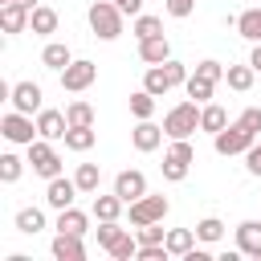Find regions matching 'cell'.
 <instances>
[{
	"label": "cell",
	"mask_w": 261,
	"mask_h": 261,
	"mask_svg": "<svg viewBox=\"0 0 261 261\" xmlns=\"http://www.w3.org/2000/svg\"><path fill=\"white\" fill-rule=\"evenodd\" d=\"M200 130V102H175L167 114H163V135L167 139H192Z\"/></svg>",
	"instance_id": "obj_1"
},
{
	"label": "cell",
	"mask_w": 261,
	"mask_h": 261,
	"mask_svg": "<svg viewBox=\"0 0 261 261\" xmlns=\"http://www.w3.org/2000/svg\"><path fill=\"white\" fill-rule=\"evenodd\" d=\"M90 29H94V37L98 41H114V37H122V8L114 4V0H94L90 4Z\"/></svg>",
	"instance_id": "obj_2"
},
{
	"label": "cell",
	"mask_w": 261,
	"mask_h": 261,
	"mask_svg": "<svg viewBox=\"0 0 261 261\" xmlns=\"http://www.w3.org/2000/svg\"><path fill=\"white\" fill-rule=\"evenodd\" d=\"M184 82H188V65L184 61H163V65H151L143 73V90H151L155 98H163L167 90H175Z\"/></svg>",
	"instance_id": "obj_3"
},
{
	"label": "cell",
	"mask_w": 261,
	"mask_h": 261,
	"mask_svg": "<svg viewBox=\"0 0 261 261\" xmlns=\"http://www.w3.org/2000/svg\"><path fill=\"white\" fill-rule=\"evenodd\" d=\"M29 167L41 175V179H53V175H61V155L53 151V139H33L29 143Z\"/></svg>",
	"instance_id": "obj_4"
},
{
	"label": "cell",
	"mask_w": 261,
	"mask_h": 261,
	"mask_svg": "<svg viewBox=\"0 0 261 261\" xmlns=\"http://www.w3.org/2000/svg\"><path fill=\"white\" fill-rule=\"evenodd\" d=\"M257 143V135L249 130V126H241V122H232V126H224L220 135H212V147H216V155H245L249 147Z\"/></svg>",
	"instance_id": "obj_5"
},
{
	"label": "cell",
	"mask_w": 261,
	"mask_h": 261,
	"mask_svg": "<svg viewBox=\"0 0 261 261\" xmlns=\"http://www.w3.org/2000/svg\"><path fill=\"white\" fill-rule=\"evenodd\" d=\"M167 196H139L135 204H130V224L135 228H143V224H163V216H167Z\"/></svg>",
	"instance_id": "obj_6"
},
{
	"label": "cell",
	"mask_w": 261,
	"mask_h": 261,
	"mask_svg": "<svg viewBox=\"0 0 261 261\" xmlns=\"http://www.w3.org/2000/svg\"><path fill=\"white\" fill-rule=\"evenodd\" d=\"M0 135H4L8 143H20V147H29V143L37 139V122H33V114L8 110V114L0 118Z\"/></svg>",
	"instance_id": "obj_7"
},
{
	"label": "cell",
	"mask_w": 261,
	"mask_h": 261,
	"mask_svg": "<svg viewBox=\"0 0 261 261\" xmlns=\"http://www.w3.org/2000/svg\"><path fill=\"white\" fill-rule=\"evenodd\" d=\"M98 82V65L94 61H69L65 69H61V90H69V94H82V90H90Z\"/></svg>",
	"instance_id": "obj_8"
},
{
	"label": "cell",
	"mask_w": 261,
	"mask_h": 261,
	"mask_svg": "<svg viewBox=\"0 0 261 261\" xmlns=\"http://www.w3.org/2000/svg\"><path fill=\"white\" fill-rule=\"evenodd\" d=\"M41 86L37 82H16L12 86V94H8V102H12V110H20V114H41L45 106H41Z\"/></svg>",
	"instance_id": "obj_9"
},
{
	"label": "cell",
	"mask_w": 261,
	"mask_h": 261,
	"mask_svg": "<svg viewBox=\"0 0 261 261\" xmlns=\"http://www.w3.org/2000/svg\"><path fill=\"white\" fill-rule=\"evenodd\" d=\"M82 188H77V179H65V175H53L49 179V188H45V204L53 208V212H61V208H69L73 204V196H77Z\"/></svg>",
	"instance_id": "obj_10"
},
{
	"label": "cell",
	"mask_w": 261,
	"mask_h": 261,
	"mask_svg": "<svg viewBox=\"0 0 261 261\" xmlns=\"http://www.w3.org/2000/svg\"><path fill=\"white\" fill-rule=\"evenodd\" d=\"M114 192H118V196L126 200V208H130L139 196H147V175L135 171V167H130V171H118V175H114Z\"/></svg>",
	"instance_id": "obj_11"
},
{
	"label": "cell",
	"mask_w": 261,
	"mask_h": 261,
	"mask_svg": "<svg viewBox=\"0 0 261 261\" xmlns=\"http://www.w3.org/2000/svg\"><path fill=\"white\" fill-rule=\"evenodd\" d=\"M237 253L261 261V220H241L237 224Z\"/></svg>",
	"instance_id": "obj_12"
},
{
	"label": "cell",
	"mask_w": 261,
	"mask_h": 261,
	"mask_svg": "<svg viewBox=\"0 0 261 261\" xmlns=\"http://www.w3.org/2000/svg\"><path fill=\"white\" fill-rule=\"evenodd\" d=\"M65 130H69V118H65V110H41L37 114V135L41 139H65Z\"/></svg>",
	"instance_id": "obj_13"
},
{
	"label": "cell",
	"mask_w": 261,
	"mask_h": 261,
	"mask_svg": "<svg viewBox=\"0 0 261 261\" xmlns=\"http://www.w3.org/2000/svg\"><path fill=\"white\" fill-rule=\"evenodd\" d=\"M53 261H86V245L73 232H57L53 237Z\"/></svg>",
	"instance_id": "obj_14"
},
{
	"label": "cell",
	"mask_w": 261,
	"mask_h": 261,
	"mask_svg": "<svg viewBox=\"0 0 261 261\" xmlns=\"http://www.w3.org/2000/svg\"><path fill=\"white\" fill-rule=\"evenodd\" d=\"M130 143H135V151H155L163 143V126H155L151 118H139V126L130 130Z\"/></svg>",
	"instance_id": "obj_15"
},
{
	"label": "cell",
	"mask_w": 261,
	"mask_h": 261,
	"mask_svg": "<svg viewBox=\"0 0 261 261\" xmlns=\"http://www.w3.org/2000/svg\"><path fill=\"white\" fill-rule=\"evenodd\" d=\"M29 16H33V8H24V4H0V24H4V33H24L29 29Z\"/></svg>",
	"instance_id": "obj_16"
},
{
	"label": "cell",
	"mask_w": 261,
	"mask_h": 261,
	"mask_svg": "<svg viewBox=\"0 0 261 261\" xmlns=\"http://www.w3.org/2000/svg\"><path fill=\"white\" fill-rule=\"evenodd\" d=\"M139 57H143L147 65H163V61H171V45H167V37L159 33V37L139 41Z\"/></svg>",
	"instance_id": "obj_17"
},
{
	"label": "cell",
	"mask_w": 261,
	"mask_h": 261,
	"mask_svg": "<svg viewBox=\"0 0 261 261\" xmlns=\"http://www.w3.org/2000/svg\"><path fill=\"white\" fill-rule=\"evenodd\" d=\"M53 228H57V232L86 237V228H90V216H86L82 208H73V204H69V208H61V212H57V224H53Z\"/></svg>",
	"instance_id": "obj_18"
},
{
	"label": "cell",
	"mask_w": 261,
	"mask_h": 261,
	"mask_svg": "<svg viewBox=\"0 0 261 261\" xmlns=\"http://www.w3.org/2000/svg\"><path fill=\"white\" fill-rule=\"evenodd\" d=\"M69 61H73V53H69V45H61V41H49V45L41 49V65H45V69H57V73H61Z\"/></svg>",
	"instance_id": "obj_19"
},
{
	"label": "cell",
	"mask_w": 261,
	"mask_h": 261,
	"mask_svg": "<svg viewBox=\"0 0 261 261\" xmlns=\"http://www.w3.org/2000/svg\"><path fill=\"white\" fill-rule=\"evenodd\" d=\"M29 29H33L37 37H49V33H57V12H53L49 4H37V8H33V16H29Z\"/></svg>",
	"instance_id": "obj_20"
},
{
	"label": "cell",
	"mask_w": 261,
	"mask_h": 261,
	"mask_svg": "<svg viewBox=\"0 0 261 261\" xmlns=\"http://www.w3.org/2000/svg\"><path fill=\"white\" fill-rule=\"evenodd\" d=\"M224 126H228V114H224V106H216V102L200 106V130H208V135H220Z\"/></svg>",
	"instance_id": "obj_21"
},
{
	"label": "cell",
	"mask_w": 261,
	"mask_h": 261,
	"mask_svg": "<svg viewBox=\"0 0 261 261\" xmlns=\"http://www.w3.org/2000/svg\"><path fill=\"white\" fill-rule=\"evenodd\" d=\"M122 208H126V200H122L118 192H110V196H94V216H98V220H118Z\"/></svg>",
	"instance_id": "obj_22"
},
{
	"label": "cell",
	"mask_w": 261,
	"mask_h": 261,
	"mask_svg": "<svg viewBox=\"0 0 261 261\" xmlns=\"http://www.w3.org/2000/svg\"><path fill=\"white\" fill-rule=\"evenodd\" d=\"M196 241H200V237H196L192 228H171V232H167V253H171V257H188V253L196 249Z\"/></svg>",
	"instance_id": "obj_23"
},
{
	"label": "cell",
	"mask_w": 261,
	"mask_h": 261,
	"mask_svg": "<svg viewBox=\"0 0 261 261\" xmlns=\"http://www.w3.org/2000/svg\"><path fill=\"white\" fill-rule=\"evenodd\" d=\"M237 33H241L245 41H253V45L261 41V4H257V8H245V12L237 16Z\"/></svg>",
	"instance_id": "obj_24"
},
{
	"label": "cell",
	"mask_w": 261,
	"mask_h": 261,
	"mask_svg": "<svg viewBox=\"0 0 261 261\" xmlns=\"http://www.w3.org/2000/svg\"><path fill=\"white\" fill-rule=\"evenodd\" d=\"M253 77H257L253 65H228V69H224V82H228V90H237V94L253 90Z\"/></svg>",
	"instance_id": "obj_25"
},
{
	"label": "cell",
	"mask_w": 261,
	"mask_h": 261,
	"mask_svg": "<svg viewBox=\"0 0 261 261\" xmlns=\"http://www.w3.org/2000/svg\"><path fill=\"white\" fill-rule=\"evenodd\" d=\"M130 33H135L139 41H147V37H159V33H163V20H159V16H151V12H139V16L130 20Z\"/></svg>",
	"instance_id": "obj_26"
},
{
	"label": "cell",
	"mask_w": 261,
	"mask_h": 261,
	"mask_svg": "<svg viewBox=\"0 0 261 261\" xmlns=\"http://www.w3.org/2000/svg\"><path fill=\"white\" fill-rule=\"evenodd\" d=\"M16 228H20L24 237H37V232L45 228V212H41V208H20V212H16Z\"/></svg>",
	"instance_id": "obj_27"
},
{
	"label": "cell",
	"mask_w": 261,
	"mask_h": 261,
	"mask_svg": "<svg viewBox=\"0 0 261 261\" xmlns=\"http://www.w3.org/2000/svg\"><path fill=\"white\" fill-rule=\"evenodd\" d=\"M184 90H188V98H192V102H208V98H212V90H216V82H208V77H200V73H188Z\"/></svg>",
	"instance_id": "obj_28"
},
{
	"label": "cell",
	"mask_w": 261,
	"mask_h": 261,
	"mask_svg": "<svg viewBox=\"0 0 261 261\" xmlns=\"http://www.w3.org/2000/svg\"><path fill=\"white\" fill-rule=\"evenodd\" d=\"M94 139H98L94 126H69V130H65V147H69V151H90Z\"/></svg>",
	"instance_id": "obj_29"
},
{
	"label": "cell",
	"mask_w": 261,
	"mask_h": 261,
	"mask_svg": "<svg viewBox=\"0 0 261 261\" xmlns=\"http://www.w3.org/2000/svg\"><path fill=\"white\" fill-rule=\"evenodd\" d=\"M24 163H29V159H20V155L4 151V155H0V184H16V179H20V171H24Z\"/></svg>",
	"instance_id": "obj_30"
},
{
	"label": "cell",
	"mask_w": 261,
	"mask_h": 261,
	"mask_svg": "<svg viewBox=\"0 0 261 261\" xmlns=\"http://www.w3.org/2000/svg\"><path fill=\"white\" fill-rule=\"evenodd\" d=\"M73 179H77L82 192H98V184H102V167H98V163H77Z\"/></svg>",
	"instance_id": "obj_31"
},
{
	"label": "cell",
	"mask_w": 261,
	"mask_h": 261,
	"mask_svg": "<svg viewBox=\"0 0 261 261\" xmlns=\"http://www.w3.org/2000/svg\"><path fill=\"white\" fill-rule=\"evenodd\" d=\"M65 118H69V126H94V106L77 98V102L65 106Z\"/></svg>",
	"instance_id": "obj_32"
},
{
	"label": "cell",
	"mask_w": 261,
	"mask_h": 261,
	"mask_svg": "<svg viewBox=\"0 0 261 261\" xmlns=\"http://www.w3.org/2000/svg\"><path fill=\"white\" fill-rule=\"evenodd\" d=\"M114 261H130V257H139V237H130V232H122L110 249H106Z\"/></svg>",
	"instance_id": "obj_33"
},
{
	"label": "cell",
	"mask_w": 261,
	"mask_h": 261,
	"mask_svg": "<svg viewBox=\"0 0 261 261\" xmlns=\"http://www.w3.org/2000/svg\"><path fill=\"white\" fill-rule=\"evenodd\" d=\"M130 114L135 118H151L155 114V94L151 90H135L130 94Z\"/></svg>",
	"instance_id": "obj_34"
},
{
	"label": "cell",
	"mask_w": 261,
	"mask_h": 261,
	"mask_svg": "<svg viewBox=\"0 0 261 261\" xmlns=\"http://www.w3.org/2000/svg\"><path fill=\"white\" fill-rule=\"evenodd\" d=\"M196 237H200L204 245H216V241L224 237V220H216V216H204V220L196 224Z\"/></svg>",
	"instance_id": "obj_35"
},
{
	"label": "cell",
	"mask_w": 261,
	"mask_h": 261,
	"mask_svg": "<svg viewBox=\"0 0 261 261\" xmlns=\"http://www.w3.org/2000/svg\"><path fill=\"white\" fill-rule=\"evenodd\" d=\"M167 159H175V163H192V159H196V147H192L188 139H171V147H167Z\"/></svg>",
	"instance_id": "obj_36"
},
{
	"label": "cell",
	"mask_w": 261,
	"mask_h": 261,
	"mask_svg": "<svg viewBox=\"0 0 261 261\" xmlns=\"http://www.w3.org/2000/svg\"><path fill=\"white\" fill-rule=\"evenodd\" d=\"M122 232H126V228H122L118 220H102V224H98V245H102V249H110Z\"/></svg>",
	"instance_id": "obj_37"
},
{
	"label": "cell",
	"mask_w": 261,
	"mask_h": 261,
	"mask_svg": "<svg viewBox=\"0 0 261 261\" xmlns=\"http://www.w3.org/2000/svg\"><path fill=\"white\" fill-rule=\"evenodd\" d=\"M163 241H167V232L159 224H143L139 228V245H163Z\"/></svg>",
	"instance_id": "obj_38"
},
{
	"label": "cell",
	"mask_w": 261,
	"mask_h": 261,
	"mask_svg": "<svg viewBox=\"0 0 261 261\" xmlns=\"http://www.w3.org/2000/svg\"><path fill=\"white\" fill-rule=\"evenodd\" d=\"M167 241L163 245H139V261H167Z\"/></svg>",
	"instance_id": "obj_39"
},
{
	"label": "cell",
	"mask_w": 261,
	"mask_h": 261,
	"mask_svg": "<svg viewBox=\"0 0 261 261\" xmlns=\"http://www.w3.org/2000/svg\"><path fill=\"white\" fill-rule=\"evenodd\" d=\"M196 73H200V77H208V82H220V77H224V65L208 57V61H200V65H196Z\"/></svg>",
	"instance_id": "obj_40"
},
{
	"label": "cell",
	"mask_w": 261,
	"mask_h": 261,
	"mask_svg": "<svg viewBox=\"0 0 261 261\" xmlns=\"http://www.w3.org/2000/svg\"><path fill=\"white\" fill-rule=\"evenodd\" d=\"M241 126H249L253 135H261V110L257 106H249V110H241V118H237Z\"/></svg>",
	"instance_id": "obj_41"
},
{
	"label": "cell",
	"mask_w": 261,
	"mask_h": 261,
	"mask_svg": "<svg viewBox=\"0 0 261 261\" xmlns=\"http://www.w3.org/2000/svg\"><path fill=\"white\" fill-rule=\"evenodd\" d=\"M192 8H196V0H167V16H175V20L192 16Z\"/></svg>",
	"instance_id": "obj_42"
},
{
	"label": "cell",
	"mask_w": 261,
	"mask_h": 261,
	"mask_svg": "<svg viewBox=\"0 0 261 261\" xmlns=\"http://www.w3.org/2000/svg\"><path fill=\"white\" fill-rule=\"evenodd\" d=\"M245 167H249V175H261V143H253L245 151Z\"/></svg>",
	"instance_id": "obj_43"
},
{
	"label": "cell",
	"mask_w": 261,
	"mask_h": 261,
	"mask_svg": "<svg viewBox=\"0 0 261 261\" xmlns=\"http://www.w3.org/2000/svg\"><path fill=\"white\" fill-rule=\"evenodd\" d=\"M114 4H118V8H122V12L130 16V20H135V16L143 12V0H114Z\"/></svg>",
	"instance_id": "obj_44"
},
{
	"label": "cell",
	"mask_w": 261,
	"mask_h": 261,
	"mask_svg": "<svg viewBox=\"0 0 261 261\" xmlns=\"http://www.w3.org/2000/svg\"><path fill=\"white\" fill-rule=\"evenodd\" d=\"M249 65H253V69H257V73H261V41H257V45H253V53H249Z\"/></svg>",
	"instance_id": "obj_45"
},
{
	"label": "cell",
	"mask_w": 261,
	"mask_h": 261,
	"mask_svg": "<svg viewBox=\"0 0 261 261\" xmlns=\"http://www.w3.org/2000/svg\"><path fill=\"white\" fill-rule=\"evenodd\" d=\"M184 261H212V257H208V249H192Z\"/></svg>",
	"instance_id": "obj_46"
},
{
	"label": "cell",
	"mask_w": 261,
	"mask_h": 261,
	"mask_svg": "<svg viewBox=\"0 0 261 261\" xmlns=\"http://www.w3.org/2000/svg\"><path fill=\"white\" fill-rule=\"evenodd\" d=\"M16 4H24V8H37V0H16Z\"/></svg>",
	"instance_id": "obj_47"
},
{
	"label": "cell",
	"mask_w": 261,
	"mask_h": 261,
	"mask_svg": "<svg viewBox=\"0 0 261 261\" xmlns=\"http://www.w3.org/2000/svg\"><path fill=\"white\" fill-rule=\"evenodd\" d=\"M0 4H12V0H0Z\"/></svg>",
	"instance_id": "obj_48"
}]
</instances>
